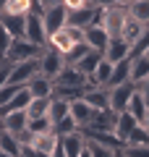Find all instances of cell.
<instances>
[{
	"mask_svg": "<svg viewBox=\"0 0 149 157\" xmlns=\"http://www.w3.org/2000/svg\"><path fill=\"white\" fill-rule=\"evenodd\" d=\"M78 42H86V39H84V29L81 26H71V24H66L63 29H58L55 34H50V37H47V47L63 52V55L71 52Z\"/></svg>",
	"mask_w": 149,
	"mask_h": 157,
	"instance_id": "6da1fadb",
	"label": "cell"
},
{
	"mask_svg": "<svg viewBox=\"0 0 149 157\" xmlns=\"http://www.w3.org/2000/svg\"><path fill=\"white\" fill-rule=\"evenodd\" d=\"M44 47H47V45H37V42H32V39H26V37H16L6 58H8L11 63H21V60H32V58H42Z\"/></svg>",
	"mask_w": 149,
	"mask_h": 157,
	"instance_id": "7a4b0ae2",
	"label": "cell"
},
{
	"mask_svg": "<svg viewBox=\"0 0 149 157\" xmlns=\"http://www.w3.org/2000/svg\"><path fill=\"white\" fill-rule=\"evenodd\" d=\"M63 68H66V55L58 52V50H52V47H44L42 58H39V73L55 81L58 73H60Z\"/></svg>",
	"mask_w": 149,
	"mask_h": 157,
	"instance_id": "3957f363",
	"label": "cell"
},
{
	"mask_svg": "<svg viewBox=\"0 0 149 157\" xmlns=\"http://www.w3.org/2000/svg\"><path fill=\"white\" fill-rule=\"evenodd\" d=\"M139 92V84L136 81H126V84H118V86H110V110L115 113H123L131 102V97Z\"/></svg>",
	"mask_w": 149,
	"mask_h": 157,
	"instance_id": "277c9868",
	"label": "cell"
},
{
	"mask_svg": "<svg viewBox=\"0 0 149 157\" xmlns=\"http://www.w3.org/2000/svg\"><path fill=\"white\" fill-rule=\"evenodd\" d=\"M42 21H44V29H47V37L55 34L58 29H63L68 24V8L63 3H55V6H47L42 13Z\"/></svg>",
	"mask_w": 149,
	"mask_h": 157,
	"instance_id": "5b68a950",
	"label": "cell"
},
{
	"mask_svg": "<svg viewBox=\"0 0 149 157\" xmlns=\"http://www.w3.org/2000/svg\"><path fill=\"white\" fill-rule=\"evenodd\" d=\"M34 76H39V58L13 63V68H11V84H21V86H26Z\"/></svg>",
	"mask_w": 149,
	"mask_h": 157,
	"instance_id": "8992f818",
	"label": "cell"
},
{
	"mask_svg": "<svg viewBox=\"0 0 149 157\" xmlns=\"http://www.w3.org/2000/svg\"><path fill=\"white\" fill-rule=\"evenodd\" d=\"M84 39H86V45L92 47V50H99V52H105V47L110 45V34H107V29L102 26V24L86 26L84 29Z\"/></svg>",
	"mask_w": 149,
	"mask_h": 157,
	"instance_id": "52a82bcc",
	"label": "cell"
},
{
	"mask_svg": "<svg viewBox=\"0 0 149 157\" xmlns=\"http://www.w3.org/2000/svg\"><path fill=\"white\" fill-rule=\"evenodd\" d=\"M0 13H11V16H32V13H44V6L39 0H8V6Z\"/></svg>",
	"mask_w": 149,
	"mask_h": 157,
	"instance_id": "ba28073f",
	"label": "cell"
},
{
	"mask_svg": "<svg viewBox=\"0 0 149 157\" xmlns=\"http://www.w3.org/2000/svg\"><path fill=\"white\" fill-rule=\"evenodd\" d=\"M84 100H86L92 107H97V110H107V107H110V86H94V84H86Z\"/></svg>",
	"mask_w": 149,
	"mask_h": 157,
	"instance_id": "9c48e42d",
	"label": "cell"
},
{
	"mask_svg": "<svg viewBox=\"0 0 149 157\" xmlns=\"http://www.w3.org/2000/svg\"><path fill=\"white\" fill-rule=\"evenodd\" d=\"M26 39H32V42H37V45H47V29H44L42 13L26 16Z\"/></svg>",
	"mask_w": 149,
	"mask_h": 157,
	"instance_id": "30bf717a",
	"label": "cell"
},
{
	"mask_svg": "<svg viewBox=\"0 0 149 157\" xmlns=\"http://www.w3.org/2000/svg\"><path fill=\"white\" fill-rule=\"evenodd\" d=\"M115 123H118V113L115 110H97L92 118V123L84 126V128H94V131H113L115 134Z\"/></svg>",
	"mask_w": 149,
	"mask_h": 157,
	"instance_id": "8fae6325",
	"label": "cell"
},
{
	"mask_svg": "<svg viewBox=\"0 0 149 157\" xmlns=\"http://www.w3.org/2000/svg\"><path fill=\"white\" fill-rule=\"evenodd\" d=\"M55 84H58V86H84V84H89V78L84 76V73L78 71L76 66H71V63H66V68H63V71L58 73Z\"/></svg>",
	"mask_w": 149,
	"mask_h": 157,
	"instance_id": "7c38bea8",
	"label": "cell"
},
{
	"mask_svg": "<svg viewBox=\"0 0 149 157\" xmlns=\"http://www.w3.org/2000/svg\"><path fill=\"white\" fill-rule=\"evenodd\" d=\"M3 128L13 131L16 136H21L24 131L29 128V113L26 110H13V113H8V115H3Z\"/></svg>",
	"mask_w": 149,
	"mask_h": 157,
	"instance_id": "4fadbf2b",
	"label": "cell"
},
{
	"mask_svg": "<svg viewBox=\"0 0 149 157\" xmlns=\"http://www.w3.org/2000/svg\"><path fill=\"white\" fill-rule=\"evenodd\" d=\"M94 113H97V107H92L86 100H84V97H78V100H73V102H71V115L76 118V123L81 126V128L92 123Z\"/></svg>",
	"mask_w": 149,
	"mask_h": 157,
	"instance_id": "5bb4252c",
	"label": "cell"
},
{
	"mask_svg": "<svg viewBox=\"0 0 149 157\" xmlns=\"http://www.w3.org/2000/svg\"><path fill=\"white\" fill-rule=\"evenodd\" d=\"M105 58H107L110 63H120V60H126V58H131V45H128L123 37L110 39V45L105 47Z\"/></svg>",
	"mask_w": 149,
	"mask_h": 157,
	"instance_id": "9a60e30c",
	"label": "cell"
},
{
	"mask_svg": "<svg viewBox=\"0 0 149 157\" xmlns=\"http://www.w3.org/2000/svg\"><path fill=\"white\" fill-rule=\"evenodd\" d=\"M139 126V121L131 115L128 110H123V113H118V123H115V136L123 141V147H126V141H128V136L133 134V128Z\"/></svg>",
	"mask_w": 149,
	"mask_h": 157,
	"instance_id": "2e32d148",
	"label": "cell"
},
{
	"mask_svg": "<svg viewBox=\"0 0 149 157\" xmlns=\"http://www.w3.org/2000/svg\"><path fill=\"white\" fill-rule=\"evenodd\" d=\"M81 134L86 136L89 141H97V144H105V147H113V149H120L123 141L118 139L113 131H94V128H81Z\"/></svg>",
	"mask_w": 149,
	"mask_h": 157,
	"instance_id": "e0dca14e",
	"label": "cell"
},
{
	"mask_svg": "<svg viewBox=\"0 0 149 157\" xmlns=\"http://www.w3.org/2000/svg\"><path fill=\"white\" fill-rule=\"evenodd\" d=\"M102 58H105V52H99V50H89L86 55H81V58H78L76 63H73V66H76L78 71H81L84 76L89 78V76H92L94 71H97V66L102 63Z\"/></svg>",
	"mask_w": 149,
	"mask_h": 157,
	"instance_id": "ac0fdd59",
	"label": "cell"
},
{
	"mask_svg": "<svg viewBox=\"0 0 149 157\" xmlns=\"http://www.w3.org/2000/svg\"><path fill=\"white\" fill-rule=\"evenodd\" d=\"M29 92H32V97H52V92H55V81L47 76H34L32 81H29Z\"/></svg>",
	"mask_w": 149,
	"mask_h": 157,
	"instance_id": "d6986e66",
	"label": "cell"
},
{
	"mask_svg": "<svg viewBox=\"0 0 149 157\" xmlns=\"http://www.w3.org/2000/svg\"><path fill=\"white\" fill-rule=\"evenodd\" d=\"M113 68H115V63H110L107 58H102V63L97 66V71L89 76V84H94V86H107V84H110V78H113Z\"/></svg>",
	"mask_w": 149,
	"mask_h": 157,
	"instance_id": "ffe728a7",
	"label": "cell"
},
{
	"mask_svg": "<svg viewBox=\"0 0 149 157\" xmlns=\"http://www.w3.org/2000/svg\"><path fill=\"white\" fill-rule=\"evenodd\" d=\"M0 149L8 152L11 157H21L24 144H21V139H18L13 131H6V128H3V134H0Z\"/></svg>",
	"mask_w": 149,
	"mask_h": 157,
	"instance_id": "44dd1931",
	"label": "cell"
},
{
	"mask_svg": "<svg viewBox=\"0 0 149 157\" xmlns=\"http://www.w3.org/2000/svg\"><path fill=\"white\" fill-rule=\"evenodd\" d=\"M144 29H147V24H141L139 18H133L131 13H128L126 24H123V39H126L128 45H133V42H139V37L144 34Z\"/></svg>",
	"mask_w": 149,
	"mask_h": 157,
	"instance_id": "7402d4cb",
	"label": "cell"
},
{
	"mask_svg": "<svg viewBox=\"0 0 149 157\" xmlns=\"http://www.w3.org/2000/svg\"><path fill=\"white\" fill-rule=\"evenodd\" d=\"M149 78V55H139V58H131V81L141 84Z\"/></svg>",
	"mask_w": 149,
	"mask_h": 157,
	"instance_id": "603a6c76",
	"label": "cell"
},
{
	"mask_svg": "<svg viewBox=\"0 0 149 157\" xmlns=\"http://www.w3.org/2000/svg\"><path fill=\"white\" fill-rule=\"evenodd\" d=\"M0 21L13 37H26V16H11V13H0Z\"/></svg>",
	"mask_w": 149,
	"mask_h": 157,
	"instance_id": "cb8c5ba5",
	"label": "cell"
},
{
	"mask_svg": "<svg viewBox=\"0 0 149 157\" xmlns=\"http://www.w3.org/2000/svg\"><path fill=\"white\" fill-rule=\"evenodd\" d=\"M128 113H131L133 118H136L139 123H144L147 121V115H149V105H147V100H144V94L141 92H136V94L131 97V102H128V107H126Z\"/></svg>",
	"mask_w": 149,
	"mask_h": 157,
	"instance_id": "d4e9b609",
	"label": "cell"
},
{
	"mask_svg": "<svg viewBox=\"0 0 149 157\" xmlns=\"http://www.w3.org/2000/svg\"><path fill=\"white\" fill-rule=\"evenodd\" d=\"M66 115H71V102L60 100V97H52V105H50V121H52V126H58Z\"/></svg>",
	"mask_w": 149,
	"mask_h": 157,
	"instance_id": "484cf974",
	"label": "cell"
},
{
	"mask_svg": "<svg viewBox=\"0 0 149 157\" xmlns=\"http://www.w3.org/2000/svg\"><path fill=\"white\" fill-rule=\"evenodd\" d=\"M126 81H131V58L115 63V68H113V78H110V84H107V86H118V84H126Z\"/></svg>",
	"mask_w": 149,
	"mask_h": 157,
	"instance_id": "4316f807",
	"label": "cell"
},
{
	"mask_svg": "<svg viewBox=\"0 0 149 157\" xmlns=\"http://www.w3.org/2000/svg\"><path fill=\"white\" fill-rule=\"evenodd\" d=\"M50 105H52V97H32L26 113L29 118H42V115H50Z\"/></svg>",
	"mask_w": 149,
	"mask_h": 157,
	"instance_id": "83f0119b",
	"label": "cell"
},
{
	"mask_svg": "<svg viewBox=\"0 0 149 157\" xmlns=\"http://www.w3.org/2000/svg\"><path fill=\"white\" fill-rule=\"evenodd\" d=\"M126 8L133 18H139L141 24H149V0H131Z\"/></svg>",
	"mask_w": 149,
	"mask_h": 157,
	"instance_id": "f1b7e54d",
	"label": "cell"
},
{
	"mask_svg": "<svg viewBox=\"0 0 149 157\" xmlns=\"http://www.w3.org/2000/svg\"><path fill=\"white\" fill-rule=\"evenodd\" d=\"M50 128H55V126H52V121H50V115L29 118V131H32V134H42V131H50Z\"/></svg>",
	"mask_w": 149,
	"mask_h": 157,
	"instance_id": "f546056e",
	"label": "cell"
},
{
	"mask_svg": "<svg viewBox=\"0 0 149 157\" xmlns=\"http://www.w3.org/2000/svg\"><path fill=\"white\" fill-rule=\"evenodd\" d=\"M13 39H16V37L6 29V24L0 21V58L8 55V50H11V45H13Z\"/></svg>",
	"mask_w": 149,
	"mask_h": 157,
	"instance_id": "4dcf8cb0",
	"label": "cell"
},
{
	"mask_svg": "<svg viewBox=\"0 0 149 157\" xmlns=\"http://www.w3.org/2000/svg\"><path fill=\"white\" fill-rule=\"evenodd\" d=\"M78 128H81V126L76 123V118H73V115H66L60 123L55 126V131H58L60 136H68V134H73V131H78Z\"/></svg>",
	"mask_w": 149,
	"mask_h": 157,
	"instance_id": "1f68e13d",
	"label": "cell"
},
{
	"mask_svg": "<svg viewBox=\"0 0 149 157\" xmlns=\"http://www.w3.org/2000/svg\"><path fill=\"white\" fill-rule=\"evenodd\" d=\"M126 144H149V128L144 123H139L136 128H133V134L128 136Z\"/></svg>",
	"mask_w": 149,
	"mask_h": 157,
	"instance_id": "d6a6232c",
	"label": "cell"
},
{
	"mask_svg": "<svg viewBox=\"0 0 149 157\" xmlns=\"http://www.w3.org/2000/svg\"><path fill=\"white\" fill-rule=\"evenodd\" d=\"M18 92H21V84H11V81H8V84L3 86V89H0V107H3V105H8V102H11L13 97L18 94Z\"/></svg>",
	"mask_w": 149,
	"mask_h": 157,
	"instance_id": "836d02e7",
	"label": "cell"
},
{
	"mask_svg": "<svg viewBox=\"0 0 149 157\" xmlns=\"http://www.w3.org/2000/svg\"><path fill=\"white\" fill-rule=\"evenodd\" d=\"M123 155L126 157H149V144H126Z\"/></svg>",
	"mask_w": 149,
	"mask_h": 157,
	"instance_id": "e575fe53",
	"label": "cell"
},
{
	"mask_svg": "<svg viewBox=\"0 0 149 157\" xmlns=\"http://www.w3.org/2000/svg\"><path fill=\"white\" fill-rule=\"evenodd\" d=\"M89 152H92V157H115L118 149L105 147V144H97V141H89Z\"/></svg>",
	"mask_w": 149,
	"mask_h": 157,
	"instance_id": "d590c367",
	"label": "cell"
},
{
	"mask_svg": "<svg viewBox=\"0 0 149 157\" xmlns=\"http://www.w3.org/2000/svg\"><path fill=\"white\" fill-rule=\"evenodd\" d=\"M89 50H92V47H89L86 42H78V45L73 47L71 52H66V63H71V66H73V63H76V60H78V58H81V55H86Z\"/></svg>",
	"mask_w": 149,
	"mask_h": 157,
	"instance_id": "8d00e7d4",
	"label": "cell"
},
{
	"mask_svg": "<svg viewBox=\"0 0 149 157\" xmlns=\"http://www.w3.org/2000/svg\"><path fill=\"white\" fill-rule=\"evenodd\" d=\"M21 157H52L50 152H42V149H37V147H32V144H24V152H21Z\"/></svg>",
	"mask_w": 149,
	"mask_h": 157,
	"instance_id": "74e56055",
	"label": "cell"
},
{
	"mask_svg": "<svg viewBox=\"0 0 149 157\" xmlns=\"http://www.w3.org/2000/svg\"><path fill=\"white\" fill-rule=\"evenodd\" d=\"M63 6H66L68 11H76V8H86V6H92V0H63Z\"/></svg>",
	"mask_w": 149,
	"mask_h": 157,
	"instance_id": "f35d334b",
	"label": "cell"
},
{
	"mask_svg": "<svg viewBox=\"0 0 149 157\" xmlns=\"http://www.w3.org/2000/svg\"><path fill=\"white\" fill-rule=\"evenodd\" d=\"M139 92H141V94H144V100H147V105H149V78H147V81H141V84H139Z\"/></svg>",
	"mask_w": 149,
	"mask_h": 157,
	"instance_id": "ab89813d",
	"label": "cell"
},
{
	"mask_svg": "<svg viewBox=\"0 0 149 157\" xmlns=\"http://www.w3.org/2000/svg\"><path fill=\"white\" fill-rule=\"evenodd\" d=\"M52 157H68L66 149H63V141H58V147H55V152H52Z\"/></svg>",
	"mask_w": 149,
	"mask_h": 157,
	"instance_id": "60d3db41",
	"label": "cell"
},
{
	"mask_svg": "<svg viewBox=\"0 0 149 157\" xmlns=\"http://www.w3.org/2000/svg\"><path fill=\"white\" fill-rule=\"evenodd\" d=\"M39 3H42V6L47 8V6H55V3H63V0H39Z\"/></svg>",
	"mask_w": 149,
	"mask_h": 157,
	"instance_id": "b9f144b4",
	"label": "cell"
},
{
	"mask_svg": "<svg viewBox=\"0 0 149 157\" xmlns=\"http://www.w3.org/2000/svg\"><path fill=\"white\" fill-rule=\"evenodd\" d=\"M81 157H92V152H89V147H86V149L81 152Z\"/></svg>",
	"mask_w": 149,
	"mask_h": 157,
	"instance_id": "7bdbcfd3",
	"label": "cell"
},
{
	"mask_svg": "<svg viewBox=\"0 0 149 157\" xmlns=\"http://www.w3.org/2000/svg\"><path fill=\"white\" fill-rule=\"evenodd\" d=\"M115 157H126V155H123V147H120V149L115 152Z\"/></svg>",
	"mask_w": 149,
	"mask_h": 157,
	"instance_id": "ee69618b",
	"label": "cell"
},
{
	"mask_svg": "<svg viewBox=\"0 0 149 157\" xmlns=\"http://www.w3.org/2000/svg\"><path fill=\"white\" fill-rule=\"evenodd\" d=\"M8 6V0H0V11H3V8H6Z\"/></svg>",
	"mask_w": 149,
	"mask_h": 157,
	"instance_id": "f6af8a7d",
	"label": "cell"
},
{
	"mask_svg": "<svg viewBox=\"0 0 149 157\" xmlns=\"http://www.w3.org/2000/svg\"><path fill=\"white\" fill-rule=\"evenodd\" d=\"M0 157H11V155H8V152H3V149H0Z\"/></svg>",
	"mask_w": 149,
	"mask_h": 157,
	"instance_id": "bcb514c9",
	"label": "cell"
},
{
	"mask_svg": "<svg viewBox=\"0 0 149 157\" xmlns=\"http://www.w3.org/2000/svg\"><path fill=\"white\" fill-rule=\"evenodd\" d=\"M144 126H147V128H149V115H147V121H144Z\"/></svg>",
	"mask_w": 149,
	"mask_h": 157,
	"instance_id": "7dc6e473",
	"label": "cell"
},
{
	"mask_svg": "<svg viewBox=\"0 0 149 157\" xmlns=\"http://www.w3.org/2000/svg\"><path fill=\"white\" fill-rule=\"evenodd\" d=\"M0 134H3V121H0Z\"/></svg>",
	"mask_w": 149,
	"mask_h": 157,
	"instance_id": "c3c4849f",
	"label": "cell"
},
{
	"mask_svg": "<svg viewBox=\"0 0 149 157\" xmlns=\"http://www.w3.org/2000/svg\"><path fill=\"white\" fill-rule=\"evenodd\" d=\"M144 55H149V50H147V52H144Z\"/></svg>",
	"mask_w": 149,
	"mask_h": 157,
	"instance_id": "681fc988",
	"label": "cell"
},
{
	"mask_svg": "<svg viewBox=\"0 0 149 157\" xmlns=\"http://www.w3.org/2000/svg\"><path fill=\"white\" fill-rule=\"evenodd\" d=\"M126 3H131V0H126Z\"/></svg>",
	"mask_w": 149,
	"mask_h": 157,
	"instance_id": "f907efd6",
	"label": "cell"
},
{
	"mask_svg": "<svg viewBox=\"0 0 149 157\" xmlns=\"http://www.w3.org/2000/svg\"><path fill=\"white\" fill-rule=\"evenodd\" d=\"M0 121H3V118H0Z\"/></svg>",
	"mask_w": 149,
	"mask_h": 157,
	"instance_id": "816d5d0a",
	"label": "cell"
}]
</instances>
